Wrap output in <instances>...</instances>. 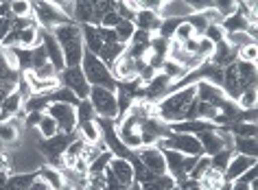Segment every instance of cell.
<instances>
[{"label": "cell", "instance_id": "cell-1", "mask_svg": "<svg viewBox=\"0 0 258 190\" xmlns=\"http://www.w3.org/2000/svg\"><path fill=\"white\" fill-rule=\"evenodd\" d=\"M50 33H53V37L57 39V44H59V48H61L66 68L81 66L83 52H86V48H83V37H81V26L70 20V22L55 26Z\"/></svg>", "mask_w": 258, "mask_h": 190}, {"label": "cell", "instance_id": "cell-2", "mask_svg": "<svg viewBox=\"0 0 258 190\" xmlns=\"http://www.w3.org/2000/svg\"><path fill=\"white\" fill-rule=\"evenodd\" d=\"M81 70H83V75H86L88 83L92 85V88H103V90H109V92L118 90V81L112 77L109 68L96 55H92V52H88V50L83 52Z\"/></svg>", "mask_w": 258, "mask_h": 190}, {"label": "cell", "instance_id": "cell-3", "mask_svg": "<svg viewBox=\"0 0 258 190\" xmlns=\"http://www.w3.org/2000/svg\"><path fill=\"white\" fill-rule=\"evenodd\" d=\"M88 101L99 118H107V120H116V118H118L116 92H109V90H103V88H90Z\"/></svg>", "mask_w": 258, "mask_h": 190}, {"label": "cell", "instance_id": "cell-4", "mask_svg": "<svg viewBox=\"0 0 258 190\" xmlns=\"http://www.w3.org/2000/svg\"><path fill=\"white\" fill-rule=\"evenodd\" d=\"M59 81H61L63 88H68L77 98H79V101H86V98L90 96V88H92V85L88 83V79H86V75H83L81 66L63 68L59 72Z\"/></svg>", "mask_w": 258, "mask_h": 190}, {"label": "cell", "instance_id": "cell-5", "mask_svg": "<svg viewBox=\"0 0 258 190\" xmlns=\"http://www.w3.org/2000/svg\"><path fill=\"white\" fill-rule=\"evenodd\" d=\"M33 13H35L33 20L44 31H53L55 26H59L63 22H70L68 18L61 16V11L57 9L55 3H33Z\"/></svg>", "mask_w": 258, "mask_h": 190}, {"label": "cell", "instance_id": "cell-6", "mask_svg": "<svg viewBox=\"0 0 258 190\" xmlns=\"http://www.w3.org/2000/svg\"><path fill=\"white\" fill-rule=\"evenodd\" d=\"M46 114L57 122V127H59L61 134H73V131H77V107H73V105L50 103Z\"/></svg>", "mask_w": 258, "mask_h": 190}, {"label": "cell", "instance_id": "cell-7", "mask_svg": "<svg viewBox=\"0 0 258 190\" xmlns=\"http://www.w3.org/2000/svg\"><path fill=\"white\" fill-rule=\"evenodd\" d=\"M145 61H136V59H132L127 55V52H122V55L116 59V61L109 66V72H112V77L116 79V81H134V79H138L140 70L145 68Z\"/></svg>", "mask_w": 258, "mask_h": 190}, {"label": "cell", "instance_id": "cell-8", "mask_svg": "<svg viewBox=\"0 0 258 190\" xmlns=\"http://www.w3.org/2000/svg\"><path fill=\"white\" fill-rule=\"evenodd\" d=\"M136 157L151 170V173H156V175H164L166 173L164 153L158 147H143V149H138L136 151Z\"/></svg>", "mask_w": 258, "mask_h": 190}, {"label": "cell", "instance_id": "cell-9", "mask_svg": "<svg viewBox=\"0 0 258 190\" xmlns=\"http://www.w3.org/2000/svg\"><path fill=\"white\" fill-rule=\"evenodd\" d=\"M107 170L114 175V179L122 183L125 188L134 186V166L129 160H122V157H112V162H109Z\"/></svg>", "mask_w": 258, "mask_h": 190}, {"label": "cell", "instance_id": "cell-10", "mask_svg": "<svg viewBox=\"0 0 258 190\" xmlns=\"http://www.w3.org/2000/svg\"><path fill=\"white\" fill-rule=\"evenodd\" d=\"M42 46L46 48V55H48V64L57 70V75L66 68V61H63V55H61V48L57 44V39L53 37L50 31H44V37H42Z\"/></svg>", "mask_w": 258, "mask_h": 190}, {"label": "cell", "instance_id": "cell-11", "mask_svg": "<svg viewBox=\"0 0 258 190\" xmlns=\"http://www.w3.org/2000/svg\"><path fill=\"white\" fill-rule=\"evenodd\" d=\"M251 166H256V157H245V155L234 153L232 155V160H230V164H228V168L223 170V179L225 181H234L245 173V170H249Z\"/></svg>", "mask_w": 258, "mask_h": 190}, {"label": "cell", "instance_id": "cell-12", "mask_svg": "<svg viewBox=\"0 0 258 190\" xmlns=\"http://www.w3.org/2000/svg\"><path fill=\"white\" fill-rule=\"evenodd\" d=\"M197 140H199V144H202L204 155H208V157L217 155L219 151L225 149L223 138H221V134L217 131V127H215V129H208V131H202V134H197Z\"/></svg>", "mask_w": 258, "mask_h": 190}, {"label": "cell", "instance_id": "cell-13", "mask_svg": "<svg viewBox=\"0 0 258 190\" xmlns=\"http://www.w3.org/2000/svg\"><path fill=\"white\" fill-rule=\"evenodd\" d=\"M164 153V162H166V175L173 177L177 181L186 179V173H184V155L177 153V151H171V149H160Z\"/></svg>", "mask_w": 258, "mask_h": 190}, {"label": "cell", "instance_id": "cell-14", "mask_svg": "<svg viewBox=\"0 0 258 190\" xmlns=\"http://www.w3.org/2000/svg\"><path fill=\"white\" fill-rule=\"evenodd\" d=\"M210 64L219 66V68H228L236 61V48H232L228 42H221L215 46V50H212V57L208 59Z\"/></svg>", "mask_w": 258, "mask_h": 190}, {"label": "cell", "instance_id": "cell-15", "mask_svg": "<svg viewBox=\"0 0 258 190\" xmlns=\"http://www.w3.org/2000/svg\"><path fill=\"white\" fill-rule=\"evenodd\" d=\"M169 85H171V79L166 77V75H162V72H158V75L145 85V96L149 98V101L164 98L166 92H169Z\"/></svg>", "mask_w": 258, "mask_h": 190}, {"label": "cell", "instance_id": "cell-16", "mask_svg": "<svg viewBox=\"0 0 258 190\" xmlns=\"http://www.w3.org/2000/svg\"><path fill=\"white\" fill-rule=\"evenodd\" d=\"M192 16V9L188 3H162L160 18L162 20H186Z\"/></svg>", "mask_w": 258, "mask_h": 190}, {"label": "cell", "instance_id": "cell-17", "mask_svg": "<svg viewBox=\"0 0 258 190\" xmlns=\"http://www.w3.org/2000/svg\"><path fill=\"white\" fill-rule=\"evenodd\" d=\"M81 37H83V48L99 57V52L103 48V39L99 35V29L92 26V24H83L81 26Z\"/></svg>", "mask_w": 258, "mask_h": 190}, {"label": "cell", "instance_id": "cell-18", "mask_svg": "<svg viewBox=\"0 0 258 190\" xmlns=\"http://www.w3.org/2000/svg\"><path fill=\"white\" fill-rule=\"evenodd\" d=\"M134 24H136V29H140V31L151 33V31H158L160 29V24H162V18H160L158 13L149 11V9H140L136 13V18H134Z\"/></svg>", "mask_w": 258, "mask_h": 190}, {"label": "cell", "instance_id": "cell-19", "mask_svg": "<svg viewBox=\"0 0 258 190\" xmlns=\"http://www.w3.org/2000/svg\"><path fill=\"white\" fill-rule=\"evenodd\" d=\"M22 105H24V101H22V96L18 94V90L11 92V94L3 101V109H0V120L5 122V120H9V118L18 116V114L22 111Z\"/></svg>", "mask_w": 258, "mask_h": 190}, {"label": "cell", "instance_id": "cell-20", "mask_svg": "<svg viewBox=\"0 0 258 190\" xmlns=\"http://www.w3.org/2000/svg\"><path fill=\"white\" fill-rule=\"evenodd\" d=\"M75 24H92L96 26V16H94V3H77L75 5V16H73Z\"/></svg>", "mask_w": 258, "mask_h": 190}, {"label": "cell", "instance_id": "cell-21", "mask_svg": "<svg viewBox=\"0 0 258 190\" xmlns=\"http://www.w3.org/2000/svg\"><path fill=\"white\" fill-rule=\"evenodd\" d=\"M37 177L46 183L50 190H63V177H61V170H57L53 166H42L37 170Z\"/></svg>", "mask_w": 258, "mask_h": 190}, {"label": "cell", "instance_id": "cell-22", "mask_svg": "<svg viewBox=\"0 0 258 190\" xmlns=\"http://www.w3.org/2000/svg\"><path fill=\"white\" fill-rule=\"evenodd\" d=\"M236 75L241 81L243 90L247 88H256V64H245V61H236Z\"/></svg>", "mask_w": 258, "mask_h": 190}, {"label": "cell", "instance_id": "cell-23", "mask_svg": "<svg viewBox=\"0 0 258 190\" xmlns=\"http://www.w3.org/2000/svg\"><path fill=\"white\" fill-rule=\"evenodd\" d=\"M37 173H18L14 177H9L3 190H29L35 183Z\"/></svg>", "mask_w": 258, "mask_h": 190}, {"label": "cell", "instance_id": "cell-24", "mask_svg": "<svg viewBox=\"0 0 258 190\" xmlns=\"http://www.w3.org/2000/svg\"><path fill=\"white\" fill-rule=\"evenodd\" d=\"M232 151L238 153V155H245V157H256V153H258V142H256V138H236L234 136Z\"/></svg>", "mask_w": 258, "mask_h": 190}, {"label": "cell", "instance_id": "cell-25", "mask_svg": "<svg viewBox=\"0 0 258 190\" xmlns=\"http://www.w3.org/2000/svg\"><path fill=\"white\" fill-rule=\"evenodd\" d=\"M125 50H127V46H122V44H103V48L99 52V59L109 68V66H112Z\"/></svg>", "mask_w": 258, "mask_h": 190}, {"label": "cell", "instance_id": "cell-26", "mask_svg": "<svg viewBox=\"0 0 258 190\" xmlns=\"http://www.w3.org/2000/svg\"><path fill=\"white\" fill-rule=\"evenodd\" d=\"M94 118H96V114H94V109H92V105H90L88 98L86 101H79V105H77V129L94 122Z\"/></svg>", "mask_w": 258, "mask_h": 190}, {"label": "cell", "instance_id": "cell-27", "mask_svg": "<svg viewBox=\"0 0 258 190\" xmlns=\"http://www.w3.org/2000/svg\"><path fill=\"white\" fill-rule=\"evenodd\" d=\"M175 188V179L169 175H158L156 179H151V181H145V183H140V190H173Z\"/></svg>", "mask_w": 258, "mask_h": 190}, {"label": "cell", "instance_id": "cell-28", "mask_svg": "<svg viewBox=\"0 0 258 190\" xmlns=\"http://www.w3.org/2000/svg\"><path fill=\"white\" fill-rule=\"evenodd\" d=\"M116 37H118V42L122 46H127L129 42H132V37H134V33H136V24L134 22H129V20H120L118 24H116Z\"/></svg>", "mask_w": 258, "mask_h": 190}, {"label": "cell", "instance_id": "cell-29", "mask_svg": "<svg viewBox=\"0 0 258 190\" xmlns=\"http://www.w3.org/2000/svg\"><path fill=\"white\" fill-rule=\"evenodd\" d=\"M225 129L236 138H256V122H232Z\"/></svg>", "mask_w": 258, "mask_h": 190}, {"label": "cell", "instance_id": "cell-30", "mask_svg": "<svg viewBox=\"0 0 258 190\" xmlns=\"http://www.w3.org/2000/svg\"><path fill=\"white\" fill-rule=\"evenodd\" d=\"M46 96H48L50 103H68V105H73V107L79 105V98H77L68 88H63V85H61L59 90H55V92H50V94H46Z\"/></svg>", "mask_w": 258, "mask_h": 190}, {"label": "cell", "instance_id": "cell-31", "mask_svg": "<svg viewBox=\"0 0 258 190\" xmlns=\"http://www.w3.org/2000/svg\"><path fill=\"white\" fill-rule=\"evenodd\" d=\"M18 138H20V134H18V129L11 124L9 120H0V147H7V144H14L18 142Z\"/></svg>", "mask_w": 258, "mask_h": 190}, {"label": "cell", "instance_id": "cell-32", "mask_svg": "<svg viewBox=\"0 0 258 190\" xmlns=\"http://www.w3.org/2000/svg\"><path fill=\"white\" fill-rule=\"evenodd\" d=\"M37 131H40V136L44 138V140H48V138H53V136L59 134V127H57V122L46 114V111H44L42 120H40V124H37Z\"/></svg>", "mask_w": 258, "mask_h": 190}, {"label": "cell", "instance_id": "cell-33", "mask_svg": "<svg viewBox=\"0 0 258 190\" xmlns=\"http://www.w3.org/2000/svg\"><path fill=\"white\" fill-rule=\"evenodd\" d=\"M210 170V157L208 155H199V160L195 162V166L190 168V173H188V179L192 181H202L204 179V175Z\"/></svg>", "mask_w": 258, "mask_h": 190}, {"label": "cell", "instance_id": "cell-34", "mask_svg": "<svg viewBox=\"0 0 258 190\" xmlns=\"http://www.w3.org/2000/svg\"><path fill=\"white\" fill-rule=\"evenodd\" d=\"M232 155H234V151H230V149L219 151L217 155H212V157H210V168H212V170H219V173H223V170L228 168V164H230V160H232Z\"/></svg>", "mask_w": 258, "mask_h": 190}, {"label": "cell", "instance_id": "cell-35", "mask_svg": "<svg viewBox=\"0 0 258 190\" xmlns=\"http://www.w3.org/2000/svg\"><path fill=\"white\" fill-rule=\"evenodd\" d=\"M112 157H114V153L112 151H103V153L96 157V160L90 164L88 166V175H101L103 170H105L107 166H109V162H112Z\"/></svg>", "mask_w": 258, "mask_h": 190}, {"label": "cell", "instance_id": "cell-36", "mask_svg": "<svg viewBox=\"0 0 258 190\" xmlns=\"http://www.w3.org/2000/svg\"><path fill=\"white\" fill-rule=\"evenodd\" d=\"M9 9H11L9 18H33V3H27V0L9 3Z\"/></svg>", "mask_w": 258, "mask_h": 190}, {"label": "cell", "instance_id": "cell-37", "mask_svg": "<svg viewBox=\"0 0 258 190\" xmlns=\"http://www.w3.org/2000/svg\"><path fill=\"white\" fill-rule=\"evenodd\" d=\"M202 37H206L208 42H212V44H221V42H225V31H223V26L221 24H208V29L204 31V35Z\"/></svg>", "mask_w": 258, "mask_h": 190}, {"label": "cell", "instance_id": "cell-38", "mask_svg": "<svg viewBox=\"0 0 258 190\" xmlns=\"http://www.w3.org/2000/svg\"><path fill=\"white\" fill-rule=\"evenodd\" d=\"M186 22L190 24V29L195 31V37H202L204 35V31L208 29V20H206L202 13H192L190 18H186Z\"/></svg>", "mask_w": 258, "mask_h": 190}, {"label": "cell", "instance_id": "cell-39", "mask_svg": "<svg viewBox=\"0 0 258 190\" xmlns=\"http://www.w3.org/2000/svg\"><path fill=\"white\" fill-rule=\"evenodd\" d=\"M236 105H238L241 109H256V88L243 90V94L238 96Z\"/></svg>", "mask_w": 258, "mask_h": 190}, {"label": "cell", "instance_id": "cell-40", "mask_svg": "<svg viewBox=\"0 0 258 190\" xmlns=\"http://www.w3.org/2000/svg\"><path fill=\"white\" fill-rule=\"evenodd\" d=\"M256 57H258V48H256V44L243 46V48H238V50H236V61L256 64Z\"/></svg>", "mask_w": 258, "mask_h": 190}, {"label": "cell", "instance_id": "cell-41", "mask_svg": "<svg viewBox=\"0 0 258 190\" xmlns=\"http://www.w3.org/2000/svg\"><path fill=\"white\" fill-rule=\"evenodd\" d=\"M192 37H195V31L190 29V24L186 22V20H182V22H179V26L175 29V35H173V39H177V42L186 44V42H190Z\"/></svg>", "mask_w": 258, "mask_h": 190}, {"label": "cell", "instance_id": "cell-42", "mask_svg": "<svg viewBox=\"0 0 258 190\" xmlns=\"http://www.w3.org/2000/svg\"><path fill=\"white\" fill-rule=\"evenodd\" d=\"M48 64V55H46V48L40 44L33 48V70H40L42 66Z\"/></svg>", "mask_w": 258, "mask_h": 190}, {"label": "cell", "instance_id": "cell-43", "mask_svg": "<svg viewBox=\"0 0 258 190\" xmlns=\"http://www.w3.org/2000/svg\"><path fill=\"white\" fill-rule=\"evenodd\" d=\"M96 29H99V35L103 39V44H120L114 29H103V26H96Z\"/></svg>", "mask_w": 258, "mask_h": 190}, {"label": "cell", "instance_id": "cell-44", "mask_svg": "<svg viewBox=\"0 0 258 190\" xmlns=\"http://www.w3.org/2000/svg\"><path fill=\"white\" fill-rule=\"evenodd\" d=\"M118 22H120V16L114 9V11H109L107 16H103L101 26H103V29H116V24H118Z\"/></svg>", "mask_w": 258, "mask_h": 190}, {"label": "cell", "instance_id": "cell-45", "mask_svg": "<svg viewBox=\"0 0 258 190\" xmlns=\"http://www.w3.org/2000/svg\"><path fill=\"white\" fill-rule=\"evenodd\" d=\"M31 72H33V75H35L37 79H55V77H57V70H55L50 64L42 66L40 70H31Z\"/></svg>", "mask_w": 258, "mask_h": 190}, {"label": "cell", "instance_id": "cell-46", "mask_svg": "<svg viewBox=\"0 0 258 190\" xmlns=\"http://www.w3.org/2000/svg\"><path fill=\"white\" fill-rule=\"evenodd\" d=\"M42 116H44V111H29V114L24 116V124H27V127H37Z\"/></svg>", "mask_w": 258, "mask_h": 190}, {"label": "cell", "instance_id": "cell-47", "mask_svg": "<svg viewBox=\"0 0 258 190\" xmlns=\"http://www.w3.org/2000/svg\"><path fill=\"white\" fill-rule=\"evenodd\" d=\"M55 5H57V9L61 11L63 18L73 20V16H75V5H77V3H55Z\"/></svg>", "mask_w": 258, "mask_h": 190}, {"label": "cell", "instance_id": "cell-48", "mask_svg": "<svg viewBox=\"0 0 258 190\" xmlns=\"http://www.w3.org/2000/svg\"><path fill=\"white\" fill-rule=\"evenodd\" d=\"M11 33V18H0V44Z\"/></svg>", "mask_w": 258, "mask_h": 190}, {"label": "cell", "instance_id": "cell-49", "mask_svg": "<svg viewBox=\"0 0 258 190\" xmlns=\"http://www.w3.org/2000/svg\"><path fill=\"white\" fill-rule=\"evenodd\" d=\"M256 173H258L256 166H251L249 170H245V173H243L241 177H238V181H243V183H251V181H256Z\"/></svg>", "mask_w": 258, "mask_h": 190}, {"label": "cell", "instance_id": "cell-50", "mask_svg": "<svg viewBox=\"0 0 258 190\" xmlns=\"http://www.w3.org/2000/svg\"><path fill=\"white\" fill-rule=\"evenodd\" d=\"M199 160V155H184V173H186V177H188V173H190V168L195 166V162Z\"/></svg>", "mask_w": 258, "mask_h": 190}, {"label": "cell", "instance_id": "cell-51", "mask_svg": "<svg viewBox=\"0 0 258 190\" xmlns=\"http://www.w3.org/2000/svg\"><path fill=\"white\" fill-rule=\"evenodd\" d=\"M232 190H251V188H249V183H243V181L234 179L232 181Z\"/></svg>", "mask_w": 258, "mask_h": 190}, {"label": "cell", "instance_id": "cell-52", "mask_svg": "<svg viewBox=\"0 0 258 190\" xmlns=\"http://www.w3.org/2000/svg\"><path fill=\"white\" fill-rule=\"evenodd\" d=\"M215 190H232V181H223V183H219V186Z\"/></svg>", "mask_w": 258, "mask_h": 190}, {"label": "cell", "instance_id": "cell-53", "mask_svg": "<svg viewBox=\"0 0 258 190\" xmlns=\"http://www.w3.org/2000/svg\"><path fill=\"white\" fill-rule=\"evenodd\" d=\"M88 190H101V188H94V186H88Z\"/></svg>", "mask_w": 258, "mask_h": 190}, {"label": "cell", "instance_id": "cell-54", "mask_svg": "<svg viewBox=\"0 0 258 190\" xmlns=\"http://www.w3.org/2000/svg\"><path fill=\"white\" fill-rule=\"evenodd\" d=\"M63 190H70V188H68V186H63Z\"/></svg>", "mask_w": 258, "mask_h": 190}, {"label": "cell", "instance_id": "cell-55", "mask_svg": "<svg viewBox=\"0 0 258 190\" xmlns=\"http://www.w3.org/2000/svg\"><path fill=\"white\" fill-rule=\"evenodd\" d=\"M173 190H177V188H173Z\"/></svg>", "mask_w": 258, "mask_h": 190}, {"label": "cell", "instance_id": "cell-56", "mask_svg": "<svg viewBox=\"0 0 258 190\" xmlns=\"http://www.w3.org/2000/svg\"><path fill=\"white\" fill-rule=\"evenodd\" d=\"M46 190H50V188H46Z\"/></svg>", "mask_w": 258, "mask_h": 190}]
</instances>
